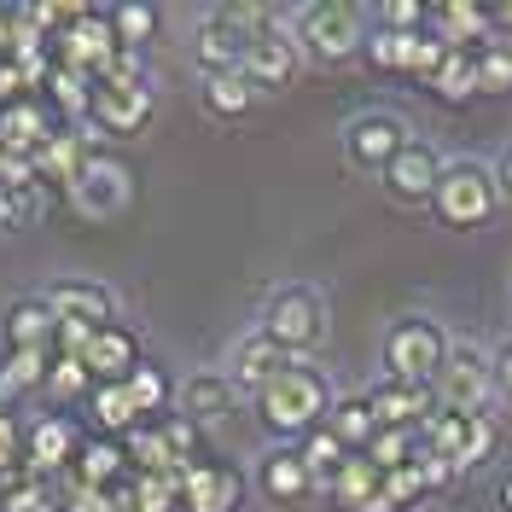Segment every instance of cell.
Instances as JSON below:
<instances>
[{
    "label": "cell",
    "mask_w": 512,
    "mask_h": 512,
    "mask_svg": "<svg viewBox=\"0 0 512 512\" xmlns=\"http://www.w3.org/2000/svg\"><path fill=\"white\" fill-rule=\"evenodd\" d=\"M332 402H338V390H332V379L320 373L315 361H286V367L251 396L256 419H262V431H268L274 443H303L309 431H320L326 414H332Z\"/></svg>",
    "instance_id": "1"
},
{
    "label": "cell",
    "mask_w": 512,
    "mask_h": 512,
    "mask_svg": "<svg viewBox=\"0 0 512 512\" xmlns=\"http://www.w3.org/2000/svg\"><path fill=\"white\" fill-rule=\"evenodd\" d=\"M291 35L303 47V64H350L367 41V12L350 0H309L291 12Z\"/></svg>",
    "instance_id": "2"
},
{
    "label": "cell",
    "mask_w": 512,
    "mask_h": 512,
    "mask_svg": "<svg viewBox=\"0 0 512 512\" xmlns=\"http://www.w3.org/2000/svg\"><path fill=\"white\" fill-rule=\"evenodd\" d=\"M256 332L268 344H280L291 361H309L326 344V297L315 286H297V280L274 286L268 303H262V315H256Z\"/></svg>",
    "instance_id": "3"
},
{
    "label": "cell",
    "mask_w": 512,
    "mask_h": 512,
    "mask_svg": "<svg viewBox=\"0 0 512 512\" xmlns=\"http://www.w3.org/2000/svg\"><path fill=\"white\" fill-rule=\"evenodd\" d=\"M448 326L431 315H396L390 326H384V379H402V384H431L437 373H443L448 361Z\"/></svg>",
    "instance_id": "4"
},
{
    "label": "cell",
    "mask_w": 512,
    "mask_h": 512,
    "mask_svg": "<svg viewBox=\"0 0 512 512\" xmlns=\"http://www.w3.org/2000/svg\"><path fill=\"white\" fill-rule=\"evenodd\" d=\"M431 210H437V222L454 227V233H472L483 227L495 210H501V181H495V169L478 158H448L443 181H437V198H431Z\"/></svg>",
    "instance_id": "5"
},
{
    "label": "cell",
    "mask_w": 512,
    "mask_h": 512,
    "mask_svg": "<svg viewBox=\"0 0 512 512\" xmlns=\"http://www.w3.org/2000/svg\"><path fill=\"white\" fill-rule=\"evenodd\" d=\"M419 448L437 454V460L454 466V472H478V466L495 460L501 431H495L489 414H454V408H437V414L419 425Z\"/></svg>",
    "instance_id": "6"
},
{
    "label": "cell",
    "mask_w": 512,
    "mask_h": 512,
    "mask_svg": "<svg viewBox=\"0 0 512 512\" xmlns=\"http://www.w3.org/2000/svg\"><path fill=\"white\" fill-rule=\"evenodd\" d=\"M239 70L256 82V94H280V88L297 82L303 47H297V35H291V12L262 6V24H256V35L245 41V64H239Z\"/></svg>",
    "instance_id": "7"
},
{
    "label": "cell",
    "mask_w": 512,
    "mask_h": 512,
    "mask_svg": "<svg viewBox=\"0 0 512 512\" xmlns=\"http://www.w3.org/2000/svg\"><path fill=\"white\" fill-rule=\"evenodd\" d=\"M262 24V6H210L198 24H192V64L204 76H222L245 64V41Z\"/></svg>",
    "instance_id": "8"
},
{
    "label": "cell",
    "mask_w": 512,
    "mask_h": 512,
    "mask_svg": "<svg viewBox=\"0 0 512 512\" xmlns=\"http://www.w3.org/2000/svg\"><path fill=\"white\" fill-rule=\"evenodd\" d=\"M431 396H437V408H454V414H489V402H495V367H489V350L454 338L443 373L431 379Z\"/></svg>",
    "instance_id": "9"
},
{
    "label": "cell",
    "mask_w": 512,
    "mask_h": 512,
    "mask_svg": "<svg viewBox=\"0 0 512 512\" xmlns=\"http://www.w3.org/2000/svg\"><path fill=\"white\" fill-rule=\"evenodd\" d=\"M408 140H414L408 117H396V111H361V117L344 123V158H350V169L384 175L390 163L408 152Z\"/></svg>",
    "instance_id": "10"
},
{
    "label": "cell",
    "mask_w": 512,
    "mask_h": 512,
    "mask_svg": "<svg viewBox=\"0 0 512 512\" xmlns=\"http://www.w3.org/2000/svg\"><path fill=\"white\" fill-rule=\"evenodd\" d=\"M152 105H158L152 76H146V82H94L88 128H94V134H111V140H134L140 128L152 123Z\"/></svg>",
    "instance_id": "11"
},
{
    "label": "cell",
    "mask_w": 512,
    "mask_h": 512,
    "mask_svg": "<svg viewBox=\"0 0 512 512\" xmlns=\"http://www.w3.org/2000/svg\"><path fill=\"white\" fill-rule=\"evenodd\" d=\"M239 402H245V390L227 379L222 367H198L187 379L175 384V414L198 425V431H210V425H227V419L239 414Z\"/></svg>",
    "instance_id": "12"
},
{
    "label": "cell",
    "mask_w": 512,
    "mask_h": 512,
    "mask_svg": "<svg viewBox=\"0 0 512 512\" xmlns=\"http://www.w3.org/2000/svg\"><path fill=\"white\" fill-rule=\"evenodd\" d=\"M47 303H53V315L59 320H76V326H117L123 320V297L105 286V280H94V274H59L53 286L41 291Z\"/></svg>",
    "instance_id": "13"
},
{
    "label": "cell",
    "mask_w": 512,
    "mask_h": 512,
    "mask_svg": "<svg viewBox=\"0 0 512 512\" xmlns=\"http://www.w3.org/2000/svg\"><path fill=\"white\" fill-rule=\"evenodd\" d=\"M251 483H256V495H262L268 507H297V501H309V495L320 489L315 472L303 466L297 443H274V448H262V454H256Z\"/></svg>",
    "instance_id": "14"
},
{
    "label": "cell",
    "mask_w": 512,
    "mask_h": 512,
    "mask_svg": "<svg viewBox=\"0 0 512 512\" xmlns=\"http://www.w3.org/2000/svg\"><path fill=\"white\" fill-rule=\"evenodd\" d=\"M128 192H134L128 163L94 152V158L82 163V175H76L70 198H76V210H82L88 222H105V216H123V210H128Z\"/></svg>",
    "instance_id": "15"
},
{
    "label": "cell",
    "mask_w": 512,
    "mask_h": 512,
    "mask_svg": "<svg viewBox=\"0 0 512 512\" xmlns=\"http://www.w3.org/2000/svg\"><path fill=\"white\" fill-rule=\"evenodd\" d=\"M82 425L70 414H41L30 425V437H24V466H30L35 478H64L70 466H76V454H82Z\"/></svg>",
    "instance_id": "16"
},
{
    "label": "cell",
    "mask_w": 512,
    "mask_h": 512,
    "mask_svg": "<svg viewBox=\"0 0 512 512\" xmlns=\"http://www.w3.org/2000/svg\"><path fill=\"white\" fill-rule=\"evenodd\" d=\"M448 158L431 146V140H408V152L384 169V192L396 198V204H408V210H419V204H431L437 198V181H443Z\"/></svg>",
    "instance_id": "17"
},
{
    "label": "cell",
    "mask_w": 512,
    "mask_h": 512,
    "mask_svg": "<svg viewBox=\"0 0 512 512\" xmlns=\"http://www.w3.org/2000/svg\"><path fill=\"white\" fill-rule=\"evenodd\" d=\"M0 350H41V355H59V315L53 303L30 291V297H12L0 309Z\"/></svg>",
    "instance_id": "18"
},
{
    "label": "cell",
    "mask_w": 512,
    "mask_h": 512,
    "mask_svg": "<svg viewBox=\"0 0 512 512\" xmlns=\"http://www.w3.org/2000/svg\"><path fill=\"white\" fill-rule=\"evenodd\" d=\"M175 483H181V512H239L245 501V472L222 460H192Z\"/></svg>",
    "instance_id": "19"
},
{
    "label": "cell",
    "mask_w": 512,
    "mask_h": 512,
    "mask_svg": "<svg viewBox=\"0 0 512 512\" xmlns=\"http://www.w3.org/2000/svg\"><path fill=\"white\" fill-rule=\"evenodd\" d=\"M76 361L94 373V384H123L140 361H146V344H140V332L134 326H99V332H88V344L76 350Z\"/></svg>",
    "instance_id": "20"
},
{
    "label": "cell",
    "mask_w": 512,
    "mask_h": 512,
    "mask_svg": "<svg viewBox=\"0 0 512 512\" xmlns=\"http://www.w3.org/2000/svg\"><path fill=\"white\" fill-rule=\"evenodd\" d=\"M59 128L64 123L53 117V105H47L41 94H24V99H12V105H0V146H6V152L35 158Z\"/></svg>",
    "instance_id": "21"
},
{
    "label": "cell",
    "mask_w": 512,
    "mask_h": 512,
    "mask_svg": "<svg viewBox=\"0 0 512 512\" xmlns=\"http://www.w3.org/2000/svg\"><path fill=\"white\" fill-rule=\"evenodd\" d=\"M367 402H373V414H379L384 431H419L425 419L437 414L431 384H402V379H379L367 390Z\"/></svg>",
    "instance_id": "22"
},
{
    "label": "cell",
    "mask_w": 512,
    "mask_h": 512,
    "mask_svg": "<svg viewBox=\"0 0 512 512\" xmlns=\"http://www.w3.org/2000/svg\"><path fill=\"white\" fill-rule=\"evenodd\" d=\"M286 361H291V355L280 350V344H268L262 332H245V338H233V344H227L222 373H227L233 384H239L245 396H256V390H262V384L274 379V373H280Z\"/></svg>",
    "instance_id": "23"
},
{
    "label": "cell",
    "mask_w": 512,
    "mask_h": 512,
    "mask_svg": "<svg viewBox=\"0 0 512 512\" xmlns=\"http://www.w3.org/2000/svg\"><path fill=\"white\" fill-rule=\"evenodd\" d=\"M128 472V454L123 443H111V437H88L82 443V454H76V466L64 472V478L82 489V501H99V495H111L117 489V478Z\"/></svg>",
    "instance_id": "24"
},
{
    "label": "cell",
    "mask_w": 512,
    "mask_h": 512,
    "mask_svg": "<svg viewBox=\"0 0 512 512\" xmlns=\"http://www.w3.org/2000/svg\"><path fill=\"white\" fill-rule=\"evenodd\" d=\"M198 99H204V111H210L216 123H245L262 94H256V82L245 70H222V76H204V82H198Z\"/></svg>",
    "instance_id": "25"
},
{
    "label": "cell",
    "mask_w": 512,
    "mask_h": 512,
    "mask_svg": "<svg viewBox=\"0 0 512 512\" xmlns=\"http://www.w3.org/2000/svg\"><path fill=\"white\" fill-rule=\"evenodd\" d=\"M431 35H443L448 47H489V41H495V30H489V6L443 0V6H431Z\"/></svg>",
    "instance_id": "26"
},
{
    "label": "cell",
    "mask_w": 512,
    "mask_h": 512,
    "mask_svg": "<svg viewBox=\"0 0 512 512\" xmlns=\"http://www.w3.org/2000/svg\"><path fill=\"white\" fill-rule=\"evenodd\" d=\"M123 384H128V402H134V414H140V419L175 414V384H181V379H169V367H163V361H140Z\"/></svg>",
    "instance_id": "27"
},
{
    "label": "cell",
    "mask_w": 512,
    "mask_h": 512,
    "mask_svg": "<svg viewBox=\"0 0 512 512\" xmlns=\"http://www.w3.org/2000/svg\"><path fill=\"white\" fill-rule=\"evenodd\" d=\"M379 489H384V472L367 460V454H350L344 466H338V478L326 483V495L338 501V512H361V507H373L379 501Z\"/></svg>",
    "instance_id": "28"
},
{
    "label": "cell",
    "mask_w": 512,
    "mask_h": 512,
    "mask_svg": "<svg viewBox=\"0 0 512 512\" xmlns=\"http://www.w3.org/2000/svg\"><path fill=\"white\" fill-rule=\"evenodd\" d=\"M326 431L350 448V454H367V443L379 437V414H373V402H367V396H338V402H332V414H326Z\"/></svg>",
    "instance_id": "29"
},
{
    "label": "cell",
    "mask_w": 512,
    "mask_h": 512,
    "mask_svg": "<svg viewBox=\"0 0 512 512\" xmlns=\"http://www.w3.org/2000/svg\"><path fill=\"white\" fill-rule=\"evenodd\" d=\"M443 105H466L478 99V47H448V59L437 64V76L425 82Z\"/></svg>",
    "instance_id": "30"
},
{
    "label": "cell",
    "mask_w": 512,
    "mask_h": 512,
    "mask_svg": "<svg viewBox=\"0 0 512 512\" xmlns=\"http://www.w3.org/2000/svg\"><path fill=\"white\" fill-rule=\"evenodd\" d=\"M88 414H94V431L99 437H111V443H123L134 425H146V419L134 414V402H128V384H94Z\"/></svg>",
    "instance_id": "31"
},
{
    "label": "cell",
    "mask_w": 512,
    "mask_h": 512,
    "mask_svg": "<svg viewBox=\"0 0 512 512\" xmlns=\"http://www.w3.org/2000/svg\"><path fill=\"white\" fill-rule=\"evenodd\" d=\"M0 512H59V495L35 472H12L0 478Z\"/></svg>",
    "instance_id": "32"
},
{
    "label": "cell",
    "mask_w": 512,
    "mask_h": 512,
    "mask_svg": "<svg viewBox=\"0 0 512 512\" xmlns=\"http://www.w3.org/2000/svg\"><path fill=\"white\" fill-rule=\"evenodd\" d=\"M47 373H53V355L41 350H0V379L12 396H24V390H47Z\"/></svg>",
    "instance_id": "33"
},
{
    "label": "cell",
    "mask_w": 512,
    "mask_h": 512,
    "mask_svg": "<svg viewBox=\"0 0 512 512\" xmlns=\"http://www.w3.org/2000/svg\"><path fill=\"white\" fill-rule=\"evenodd\" d=\"M408 41L414 35H390V30H367V41H361V59H367V70H379V76H408Z\"/></svg>",
    "instance_id": "34"
},
{
    "label": "cell",
    "mask_w": 512,
    "mask_h": 512,
    "mask_svg": "<svg viewBox=\"0 0 512 512\" xmlns=\"http://www.w3.org/2000/svg\"><path fill=\"white\" fill-rule=\"evenodd\" d=\"M297 454H303V466H309V472H315V483H320V489H326V483L338 478V466H344V460H350V448L338 443V437H332V431H326V425H320V431H309V437H303V443H297Z\"/></svg>",
    "instance_id": "35"
},
{
    "label": "cell",
    "mask_w": 512,
    "mask_h": 512,
    "mask_svg": "<svg viewBox=\"0 0 512 512\" xmlns=\"http://www.w3.org/2000/svg\"><path fill=\"white\" fill-rule=\"evenodd\" d=\"M41 210H47L41 181H35V187H0V233H24V227H35Z\"/></svg>",
    "instance_id": "36"
},
{
    "label": "cell",
    "mask_w": 512,
    "mask_h": 512,
    "mask_svg": "<svg viewBox=\"0 0 512 512\" xmlns=\"http://www.w3.org/2000/svg\"><path fill=\"white\" fill-rule=\"evenodd\" d=\"M47 396H53V402H88V396H94V373H88V367H82V361H76V355H53V373H47Z\"/></svg>",
    "instance_id": "37"
},
{
    "label": "cell",
    "mask_w": 512,
    "mask_h": 512,
    "mask_svg": "<svg viewBox=\"0 0 512 512\" xmlns=\"http://www.w3.org/2000/svg\"><path fill=\"white\" fill-rule=\"evenodd\" d=\"M431 495V483H425V472H419V454L408 460V466H396V472H384V501L396 512H414L419 501Z\"/></svg>",
    "instance_id": "38"
},
{
    "label": "cell",
    "mask_w": 512,
    "mask_h": 512,
    "mask_svg": "<svg viewBox=\"0 0 512 512\" xmlns=\"http://www.w3.org/2000/svg\"><path fill=\"white\" fill-rule=\"evenodd\" d=\"M478 94H512V41L478 47Z\"/></svg>",
    "instance_id": "39"
},
{
    "label": "cell",
    "mask_w": 512,
    "mask_h": 512,
    "mask_svg": "<svg viewBox=\"0 0 512 512\" xmlns=\"http://www.w3.org/2000/svg\"><path fill=\"white\" fill-rule=\"evenodd\" d=\"M419 454V431H384L379 425V437L367 443V460L379 466V472H396V466H408Z\"/></svg>",
    "instance_id": "40"
},
{
    "label": "cell",
    "mask_w": 512,
    "mask_h": 512,
    "mask_svg": "<svg viewBox=\"0 0 512 512\" xmlns=\"http://www.w3.org/2000/svg\"><path fill=\"white\" fill-rule=\"evenodd\" d=\"M111 30H117V41L128 53H140L152 41V30H158V12L152 6H111Z\"/></svg>",
    "instance_id": "41"
},
{
    "label": "cell",
    "mask_w": 512,
    "mask_h": 512,
    "mask_svg": "<svg viewBox=\"0 0 512 512\" xmlns=\"http://www.w3.org/2000/svg\"><path fill=\"white\" fill-rule=\"evenodd\" d=\"M373 18H379V30H390V35H419L431 24V6H419V0H384Z\"/></svg>",
    "instance_id": "42"
},
{
    "label": "cell",
    "mask_w": 512,
    "mask_h": 512,
    "mask_svg": "<svg viewBox=\"0 0 512 512\" xmlns=\"http://www.w3.org/2000/svg\"><path fill=\"white\" fill-rule=\"evenodd\" d=\"M24 425H18V414H0V478H12V472H30L24 466Z\"/></svg>",
    "instance_id": "43"
},
{
    "label": "cell",
    "mask_w": 512,
    "mask_h": 512,
    "mask_svg": "<svg viewBox=\"0 0 512 512\" xmlns=\"http://www.w3.org/2000/svg\"><path fill=\"white\" fill-rule=\"evenodd\" d=\"M24 64H18V47H0V105H12V99H24Z\"/></svg>",
    "instance_id": "44"
},
{
    "label": "cell",
    "mask_w": 512,
    "mask_h": 512,
    "mask_svg": "<svg viewBox=\"0 0 512 512\" xmlns=\"http://www.w3.org/2000/svg\"><path fill=\"white\" fill-rule=\"evenodd\" d=\"M489 367H495V396L512 402V338H501V344L489 350Z\"/></svg>",
    "instance_id": "45"
},
{
    "label": "cell",
    "mask_w": 512,
    "mask_h": 512,
    "mask_svg": "<svg viewBox=\"0 0 512 512\" xmlns=\"http://www.w3.org/2000/svg\"><path fill=\"white\" fill-rule=\"evenodd\" d=\"M489 30H495V41H512V0L507 6H489Z\"/></svg>",
    "instance_id": "46"
},
{
    "label": "cell",
    "mask_w": 512,
    "mask_h": 512,
    "mask_svg": "<svg viewBox=\"0 0 512 512\" xmlns=\"http://www.w3.org/2000/svg\"><path fill=\"white\" fill-rule=\"evenodd\" d=\"M495 512H512V472L495 478Z\"/></svg>",
    "instance_id": "47"
},
{
    "label": "cell",
    "mask_w": 512,
    "mask_h": 512,
    "mask_svg": "<svg viewBox=\"0 0 512 512\" xmlns=\"http://www.w3.org/2000/svg\"><path fill=\"white\" fill-rule=\"evenodd\" d=\"M0 47H12V12L0 6Z\"/></svg>",
    "instance_id": "48"
},
{
    "label": "cell",
    "mask_w": 512,
    "mask_h": 512,
    "mask_svg": "<svg viewBox=\"0 0 512 512\" xmlns=\"http://www.w3.org/2000/svg\"><path fill=\"white\" fill-rule=\"evenodd\" d=\"M507 169H512V152H507Z\"/></svg>",
    "instance_id": "49"
}]
</instances>
